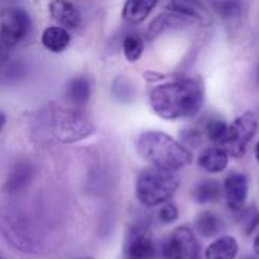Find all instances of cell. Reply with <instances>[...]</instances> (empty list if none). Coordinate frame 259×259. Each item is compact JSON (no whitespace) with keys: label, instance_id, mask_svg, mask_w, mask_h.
<instances>
[{"label":"cell","instance_id":"1","mask_svg":"<svg viewBox=\"0 0 259 259\" xmlns=\"http://www.w3.org/2000/svg\"><path fill=\"white\" fill-rule=\"evenodd\" d=\"M152 111L162 120H190L200 114L205 103V85L200 77L185 76L153 87L149 93Z\"/></svg>","mask_w":259,"mask_h":259},{"label":"cell","instance_id":"2","mask_svg":"<svg viewBox=\"0 0 259 259\" xmlns=\"http://www.w3.org/2000/svg\"><path fill=\"white\" fill-rule=\"evenodd\" d=\"M138 155L152 167L178 171L193 164V152L162 131H144L135 143Z\"/></svg>","mask_w":259,"mask_h":259},{"label":"cell","instance_id":"3","mask_svg":"<svg viewBox=\"0 0 259 259\" xmlns=\"http://www.w3.org/2000/svg\"><path fill=\"white\" fill-rule=\"evenodd\" d=\"M49 129L56 141L73 144L93 137L97 131L93 120L82 111L73 106L50 108L46 115Z\"/></svg>","mask_w":259,"mask_h":259},{"label":"cell","instance_id":"4","mask_svg":"<svg viewBox=\"0 0 259 259\" xmlns=\"http://www.w3.org/2000/svg\"><path fill=\"white\" fill-rule=\"evenodd\" d=\"M179 178L176 171L161 170L156 167L144 168L135 182L137 200L146 208L161 206L162 203L171 200L179 188Z\"/></svg>","mask_w":259,"mask_h":259},{"label":"cell","instance_id":"5","mask_svg":"<svg viewBox=\"0 0 259 259\" xmlns=\"http://www.w3.org/2000/svg\"><path fill=\"white\" fill-rule=\"evenodd\" d=\"M32 20L21 8L0 9V53L8 55L30 32Z\"/></svg>","mask_w":259,"mask_h":259},{"label":"cell","instance_id":"6","mask_svg":"<svg viewBox=\"0 0 259 259\" xmlns=\"http://www.w3.org/2000/svg\"><path fill=\"white\" fill-rule=\"evenodd\" d=\"M258 127V114L253 111L243 112L229 124L228 137L222 147H225V150L229 153L231 158H235V159L243 158L247 152V146L255 138Z\"/></svg>","mask_w":259,"mask_h":259},{"label":"cell","instance_id":"7","mask_svg":"<svg viewBox=\"0 0 259 259\" xmlns=\"http://www.w3.org/2000/svg\"><path fill=\"white\" fill-rule=\"evenodd\" d=\"M161 252L164 259H202L199 240L188 226L176 228L162 243Z\"/></svg>","mask_w":259,"mask_h":259},{"label":"cell","instance_id":"8","mask_svg":"<svg viewBox=\"0 0 259 259\" xmlns=\"http://www.w3.org/2000/svg\"><path fill=\"white\" fill-rule=\"evenodd\" d=\"M123 253L126 259H155L156 243L147 223H134L124 238Z\"/></svg>","mask_w":259,"mask_h":259},{"label":"cell","instance_id":"9","mask_svg":"<svg viewBox=\"0 0 259 259\" xmlns=\"http://www.w3.org/2000/svg\"><path fill=\"white\" fill-rule=\"evenodd\" d=\"M223 196L228 208L234 214L240 212L246 206L249 196V178L240 171L229 173L223 182Z\"/></svg>","mask_w":259,"mask_h":259},{"label":"cell","instance_id":"10","mask_svg":"<svg viewBox=\"0 0 259 259\" xmlns=\"http://www.w3.org/2000/svg\"><path fill=\"white\" fill-rule=\"evenodd\" d=\"M165 11L200 24H209L212 15L205 0H168V3L165 5Z\"/></svg>","mask_w":259,"mask_h":259},{"label":"cell","instance_id":"11","mask_svg":"<svg viewBox=\"0 0 259 259\" xmlns=\"http://www.w3.org/2000/svg\"><path fill=\"white\" fill-rule=\"evenodd\" d=\"M49 14L58 26L67 30H77L82 26L80 9L71 0H50Z\"/></svg>","mask_w":259,"mask_h":259},{"label":"cell","instance_id":"12","mask_svg":"<svg viewBox=\"0 0 259 259\" xmlns=\"http://www.w3.org/2000/svg\"><path fill=\"white\" fill-rule=\"evenodd\" d=\"M65 96L70 103V106L76 109H85L87 105L91 100L93 96V85L88 76L85 74H77L73 76L65 87Z\"/></svg>","mask_w":259,"mask_h":259},{"label":"cell","instance_id":"13","mask_svg":"<svg viewBox=\"0 0 259 259\" xmlns=\"http://www.w3.org/2000/svg\"><path fill=\"white\" fill-rule=\"evenodd\" d=\"M229 159H231V156L225 150V147L212 144V146H209L200 152L197 162H199V167L202 170H205L206 173L217 175V173H222L228 168Z\"/></svg>","mask_w":259,"mask_h":259},{"label":"cell","instance_id":"14","mask_svg":"<svg viewBox=\"0 0 259 259\" xmlns=\"http://www.w3.org/2000/svg\"><path fill=\"white\" fill-rule=\"evenodd\" d=\"M159 0H126L121 8V18L131 26L144 23L158 6Z\"/></svg>","mask_w":259,"mask_h":259},{"label":"cell","instance_id":"15","mask_svg":"<svg viewBox=\"0 0 259 259\" xmlns=\"http://www.w3.org/2000/svg\"><path fill=\"white\" fill-rule=\"evenodd\" d=\"M35 176V167L26 161L17 162L11 171V175L8 176V181L5 184V191L9 196H17L21 191H24L30 182L33 181Z\"/></svg>","mask_w":259,"mask_h":259},{"label":"cell","instance_id":"16","mask_svg":"<svg viewBox=\"0 0 259 259\" xmlns=\"http://www.w3.org/2000/svg\"><path fill=\"white\" fill-rule=\"evenodd\" d=\"M190 24H193V21H190V20H187L178 14L165 11L150 23V26L147 29V39L153 41L168 30H179V29H184Z\"/></svg>","mask_w":259,"mask_h":259},{"label":"cell","instance_id":"17","mask_svg":"<svg viewBox=\"0 0 259 259\" xmlns=\"http://www.w3.org/2000/svg\"><path fill=\"white\" fill-rule=\"evenodd\" d=\"M71 42L70 30L61 26H49L41 35V44L46 50L52 53H62Z\"/></svg>","mask_w":259,"mask_h":259},{"label":"cell","instance_id":"18","mask_svg":"<svg viewBox=\"0 0 259 259\" xmlns=\"http://www.w3.org/2000/svg\"><path fill=\"white\" fill-rule=\"evenodd\" d=\"M238 255V241L232 235H220L205 250L206 259H235Z\"/></svg>","mask_w":259,"mask_h":259},{"label":"cell","instance_id":"19","mask_svg":"<svg viewBox=\"0 0 259 259\" xmlns=\"http://www.w3.org/2000/svg\"><path fill=\"white\" fill-rule=\"evenodd\" d=\"M223 196V185L217 179L199 181L193 188V199L199 205L217 203Z\"/></svg>","mask_w":259,"mask_h":259},{"label":"cell","instance_id":"20","mask_svg":"<svg viewBox=\"0 0 259 259\" xmlns=\"http://www.w3.org/2000/svg\"><path fill=\"white\" fill-rule=\"evenodd\" d=\"M208 6L212 14L219 15L222 20L226 21L238 20L246 12L244 0H211Z\"/></svg>","mask_w":259,"mask_h":259},{"label":"cell","instance_id":"21","mask_svg":"<svg viewBox=\"0 0 259 259\" xmlns=\"http://www.w3.org/2000/svg\"><path fill=\"white\" fill-rule=\"evenodd\" d=\"M194 226L200 237L212 238V237H217L220 234V231L223 229V222L215 212L206 209V211H200L196 215Z\"/></svg>","mask_w":259,"mask_h":259},{"label":"cell","instance_id":"22","mask_svg":"<svg viewBox=\"0 0 259 259\" xmlns=\"http://www.w3.org/2000/svg\"><path fill=\"white\" fill-rule=\"evenodd\" d=\"M121 49H123V55L126 61L134 64L140 61V58L143 56L144 49H146V39L140 33H135V32L126 33L121 42Z\"/></svg>","mask_w":259,"mask_h":259},{"label":"cell","instance_id":"23","mask_svg":"<svg viewBox=\"0 0 259 259\" xmlns=\"http://www.w3.org/2000/svg\"><path fill=\"white\" fill-rule=\"evenodd\" d=\"M228 131H229V124L220 118H211L206 121L205 124V137L217 146H223V143L226 141L228 137Z\"/></svg>","mask_w":259,"mask_h":259},{"label":"cell","instance_id":"24","mask_svg":"<svg viewBox=\"0 0 259 259\" xmlns=\"http://www.w3.org/2000/svg\"><path fill=\"white\" fill-rule=\"evenodd\" d=\"M235 215L240 220V223L243 225L246 235H252L255 232V229L259 226V211L255 206H249V208L244 206Z\"/></svg>","mask_w":259,"mask_h":259},{"label":"cell","instance_id":"25","mask_svg":"<svg viewBox=\"0 0 259 259\" xmlns=\"http://www.w3.org/2000/svg\"><path fill=\"white\" fill-rule=\"evenodd\" d=\"M179 219V209L173 202H165L161 205L159 211H158V220L162 225H171Z\"/></svg>","mask_w":259,"mask_h":259},{"label":"cell","instance_id":"26","mask_svg":"<svg viewBox=\"0 0 259 259\" xmlns=\"http://www.w3.org/2000/svg\"><path fill=\"white\" fill-rule=\"evenodd\" d=\"M182 138H184V144L188 146H199L202 141V134L199 131L194 129H188L185 132H182Z\"/></svg>","mask_w":259,"mask_h":259},{"label":"cell","instance_id":"27","mask_svg":"<svg viewBox=\"0 0 259 259\" xmlns=\"http://www.w3.org/2000/svg\"><path fill=\"white\" fill-rule=\"evenodd\" d=\"M253 252H255V255L259 256V234L255 237V240H253Z\"/></svg>","mask_w":259,"mask_h":259},{"label":"cell","instance_id":"28","mask_svg":"<svg viewBox=\"0 0 259 259\" xmlns=\"http://www.w3.org/2000/svg\"><path fill=\"white\" fill-rule=\"evenodd\" d=\"M5 124H6V115H5V112L0 111V132L3 131Z\"/></svg>","mask_w":259,"mask_h":259},{"label":"cell","instance_id":"29","mask_svg":"<svg viewBox=\"0 0 259 259\" xmlns=\"http://www.w3.org/2000/svg\"><path fill=\"white\" fill-rule=\"evenodd\" d=\"M255 158H256V161L259 162V141L256 143V146H255Z\"/></svg>","mask_w":259,"mask_h":259},{"label":"cell","instance_id":"30","mask_svg":"<svg viewBox=\"0 0 259 259\" xmlns=\"http://www.w3.org/2000/svg\"><path fill=\"white\" fill-rule=\"evenodd\" d=\"M255 79H256V82L259 83V64H258V68H256V71H255Z\"/></svg>","mask_w":259,"mask_h":259},{"label":"cell","instance_id":"31","mask_svg":"<svg viewBox=\"0 0 259 259\" xmlns=\"http://www.w3.org/2000/svg\"><path fill=\"white\" fill-rule=\"evenodd\" d=\"M244 259H259V256L258 255H256V256H246Z\"/></svg>","mask_w":259,"mask_h":259},{"label":"cell","instance_id":"32","mask_svg":"<svg viewBox=\"0 0 259 259\" xmlns=\"http://www.w3.org/2000/svg\"><path fill=\"white\" fill-rule=\"evenodd\" d=\"M77 259H94V258H91V256H83V258H77Z\"/></svg>","mask_w":259,"mask_h":259}]
</instances>
